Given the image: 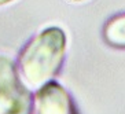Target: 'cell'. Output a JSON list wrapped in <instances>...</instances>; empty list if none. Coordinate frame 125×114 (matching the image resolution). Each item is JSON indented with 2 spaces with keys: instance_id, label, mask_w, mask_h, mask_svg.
I'll use <instances>...</instances> for the list:
<instances>
[{
  "instance_id": "obj_1",
  "label": "cell",
  "mask_w": 125,
  "mask_h": 114,
  "mask_svg": "<svg viewBox=\"0 0 125 114\" xmlns=\"http://www.w3.org/2000/svg\"><path fill=\"white\" fill-rule=\"evenodd\" d=\"M66 51V34L51 26L30 39L19 54L17 70L28 87L40 88L56 76Z\"/></svg>"
},
{
  "instance_id": "obj_2",
  "label": "cell",
  "mask_w": 125,
  "mask_h": 114,
  "mask_svg": "<svg viewBox=\"0 0 125 114\" xmlns=\"http://www.w3.org/2000/svg\"><path fill=\"white\" fill-rule=\"evenodd\" d=\"M34 100L19 76L17 65L7 55H0V113L32 114Z\"/></svg>"
},
{
  "instance_id": "obj_3",
  "label": "cell",
  "mask_w": 125,
  "mask_h": 114,
  "mask_svg": "<svg viewBox=\"0 0 125 114\" xmlns=\"http://www.w3.org/2000/svg\"><path fill=\"white\" fill-rule=\"evenodd\" d=\"M34 109L37 114H74L67 92L54 81H48L39 88Z\"/></svg>"
},
{
  "instance_id": "obj_4",
  "label": "cell",
  "mask_w": 125,
  "mask_h": 114,
  "mask_svg": "<svg viewBox=\"0 0 125 114\" xmlns=\"http://www.w3.org/2000/svg\"><path fill=\"white\" fill-rule=\"evenodd\" d=\"M103 40L114 48H125V14L109 19L103 28Z\"/></svg>"
},
{
  "instance_id": "obj_5",
  "label": "cell",
  "mask_w": 125,
  "mask_h": 114,
  "mask_svg": "<svg viewBox=\"0 0 125 114\" xmlns=\"http://www.w3.org/2000/svg\"><path fill=\"white\" fill-rule=\"evenodd\" d=\"M10 1H12V0H0V6H3V4H7V3H10Z\"/></svg>"
},
{
  "instance_id": "obj_6",
  "label": "cell",
  "mask_w": 125,
  "mask_h": 114,
  "mask_svg": "<svg viewBox=\"0 0 125 114\" xmlns=\"http://www.w3.org/2000/svg\"><path fill=\"white\" fill-rule=\"evenodd\" d=\"M72 1H83V0H72Z\"/></svg>"
}]
</instances>
